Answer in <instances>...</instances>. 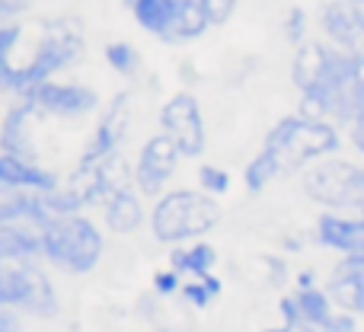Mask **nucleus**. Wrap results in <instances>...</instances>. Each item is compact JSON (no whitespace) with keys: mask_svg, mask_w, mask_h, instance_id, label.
Listing matches in <instances>:
<instances>
[{"mask_svg":"<svg viewBox=\"0 0 364 332\" xmlns=\"http://www.w3.org/2000/svg\"><path fill=\"white\" fill-rule=\"evenodd\" d=\"M342 144V134L336 128V122L329 119H310V115H284L272 125V132L265 134V144L269 151H275L288 169H304L314 166L320 160H329Z\"/></svg>","mask_w":364,"mask_h":332,"instance_id":"nucleus-4","label":"nucleus"},{"mask_svg":"<svg viewBox=\"0 0 364 332\" xmlns=\"http://www.w3.org/2000/svg\"><path fill=\"white\" fill-rule=\"evenodd\" d=\"M265 265H269V269H272V284H284V278H288V269H284V262H282V259L269 256V259H265Z\"/></svg>","mask_w":364,"mask_h":332,"instance_id":"nucleus-35","label":"nucleus"},{"mask_svg":"<svg viewBox=\"0 0 364 332\" xmlns=\"http://www.w3.org/2000/svg\"><path fill=\"white\" fill-rule=\"evenodd\" d=\"M320 29L336 48L364 51V6L352 0H326L320 6Z\"/></svg>","mask_w":364,"mask_h":332,"instance_id":"nucleus-12","label":"nucleus"},{"mask_svg":"<svg viewBox=\"0 0 364 332\" xmlns=\"http://www.w3.org/2000/svg\"><path fill=\"white\" fill-rule=\"evenodd\" d=\"M0 307H13L36 320H55L61 314L55 284L38 265H4L0 269Z\"/></svg>","mask_w":364,"mask_h":332,"instance_id":"nucleus-7","label":"nucleus"},{"mask_svg":"<svg viewBox=\"0 0 364 332\" xmlns=\"http://www.w3.org/2000/svg\"><path fill=\"white\" fill-rule=\"evenodd\" d=\"M323 332H358V316L346 314V310H336L333 320L323 326Z\"/></svg>","mask_w":364,"mask_h":332,"instance_id":"nucleus-31","label":"nucleus"},{"mask_svg":"<svg viewBox=\"0 0 364 332\" xmlns=\"http://www.w3.org/2000/svg\"><path fill=\"white\" fill-rule=\"evenodd\" d=\"M128 122H132V109H128V93H119L106 109H102V119L96 125L93 138L90 144L83 147L80 166H100V164H109V160L119 157L122 144L128 138Z\"/></svg>","mask_w":364,"mask_h":332,"instance_id":"nucleus-11","label":"nucleus"},{"mask_svg":"<svg viewBox=\"0 0 364 332\" xmlns=\"http://www.w3.org/2000/svg\"><path fill=\"white\" fill-rule=\"evenodd\" d=\"M32 119H38V112L29 106L26 100H16L4 115V125H0V147L4 154L23 160H38L36 144H32Z\"/></svg>","mask_w":364,"mask_h":332,"instance_id":"nucleus-17","label":"nucleus"},{"mask_svg":"<svg viewBox=\"0 0 364 332\" xmlns=\"http://www.w3.org/2000/svg\"><path fill=\"white\" fill-rule=\"evenodd\" d=\"M64 182L58 173L38 166V160H23L13 154H0V188L4 192H55Z\"/></svg>","mask_w":364,"mask_h":332,"instance_id":"nucleus-14","label":"nucleus"},{"mask_svg":"<svg viewBox=\"0 0 364 332\" xmlns=\"http://www.w3.org/2000/svg\"><path fill=\"white\" fill-rule=\"evenodd\" d=\"M198 186H201V192H208V195H214V198H220V195L230 192V173H227L224 166L201 164V166H198Z\"/></svg>","mask_w":364,"mask_h":332,"instance_id":"nucleus-27","label":"nucleus"},{"mask_svg":"<svg viewBox=\"0 0 364 332\" xmlns=\"http://www.w3.org/2000/svg\"><path fill=\"white\" fill-rule=\"evenodd\" d=\"M45 243V262L68 275H90L102 262L106 240L102 230L87 218V214H70V218H55L42 230Z\"/></svg>","mask_w":364,"mask_h":332,"instance_id":"nucleus-5","label":"nucleus"},{"mask_svg":"<svg viewBox=\"0 0 364 332\" xmlns=\"http://www.w3.org/2000/svg\"><path fill=\"white\" fill-rule=\"evenodd\" d=\"M19 100H26L45 119H68V122L87 119V115H93L100 109V93L93 87H87V83L48 80L42 87L29 90L26 96H19Z\"/></svg>","mask_w":364,"mask_h":332,"instance_id":"nucleus-10","label":"nucleus"},{"mask_svg":"<svg viewBox=\"0 0 364 332\" xmlns=\"http://www.w3.org/2000/svg\"><path fill=\"white\" fill-rule=\"evenodd\" d=\"M132 16L144 32H151L160 42H166L170 26H173V0H138Z\"/></svg>","mask_w":364,"mask_h":332,"instance_id":"nucleus-22","label":"nucleus"},{"mask_svg":"<svg viewBox=\"0 0 364 332\" xmlns=\"http://www.w3.org/2000/svg\"><path fill=\"white\" fill-rule=\"evenodd\" d=\"M45 259L42 230L29 224H0V262L4 265H36Z\"/></svg>","mask_w":364,"mask_h":332,"instance_id":"nucleus-18","label":"nucleus"},{"mask_svg":"<svg viewBox=\"0 0 364 332\" xmlns=\"http://www.w3.org/2000/svg\"><path fill=\"white\" fill-rule=\"evenodd\" d=\"M0 332H23V314L13 307H0Z\"/></svg>","mask_w":364,"mask_h":332,"instance_id":"nucleus-33","label":"nucleus"},{"mask_svg":"<svg viewBox=\"0 0 364 332\" xmlns=\"http://www.w3.org/2000/svg\"><path fill=\"white\" fill-rule=\"evenodd\" d=\"M336 310H346L352 316H364V262L361 259H339L326 282Z\"/></svg>","mask_w":364,"mask_h":332,"instance_id":"nucleus-15","label":"nucleus"},{"mask_svg":"<svg viewBox=\"0 0 364 332\" xmlns=\"http://www.w3.org/2000/svg\"><path fill=\"white\" fill-rule=\"evenodd\" d=\"M214 265H218V250L205 240H195V243H182V246H173L170 250V269L179 272L182 278L192 275V278H201V275H211Z\"/></svg>","mask_w":364,"mask_h":332,"instance_id":"nucleus-21","label":"nucleus"},{"mask_svg":"<svg viewBox=\"0 0 364 332\" xmlns=\"http://www.w3.org/2000/svg\"><path fill=\"white\" fill-rule=\"evenodd\" d=\"M294 297H297V304H301L307 329L323 332V326H326L336 314V304H333V297H329V291L326 288H304V291H297Z\"/></svg>","mask_w":364,"mask_h":332,"instance_id":"nucleus-24","label":"nucleus"},{"mask_svg":"<svg viewBox=\"0 0 364 332\" xmlns=\"http://www.w3.org/2000/svg\"><path fill=\"white\" fill-rule=\"evenodd\" d=\"M352 4H358V6H364V0H352Z\"/></svg>","mask_w":364,"mask_h":332,"instance_id":"nucleus-40","label":"nucleus"},{"mask_svg":"<svg viewBox=\"0 0 364 332\" xmlns=\"http://www.w3.org/2000/svg\"><path fill=\"white\" fill-rule=\"evenodd\" d=\"M26 4H29V0H26Z\"/></svg>","mask_w":364,"mask_h":332,"instance_id":"nucleus-41","label":"nucleus"},{"mask_svg":"<svg viewBox=\"0 0 364 332\" xmlns=\"http://www.w3.org/2000/svg\"><path fill=\"white\" fill-rule=\"evenodd\" d=\"M301 115L352 125L364 115V51H342L333 45L323 74L301 93Z\"/></svg>","mask_w":364,"mask_h":332,"instance_id":"nucleus-1","label":"nucleus"},{"mask_svg":"<svg viewBox=\"0 0 364 332\" xmlns=\"http://www.w3.org/2000/svg\"><path fill=\"white\" fill-rule=\"evenodd\" d=\"M214 26L208 0H173V26L166 45H188Z\"/></svg>","mask_w":364,"mask_h":332,"instance_id":"nucleus-20","label":"nucleus"},{"mask_svg":"<svg viewBox=\"0 0 364 332\" xmlns=\"http://www.w3.org/2000/svg\"><path fill=\"white\" fill-rule=\"evenodd\" d=\"M179 147L166 138L164 132L160 134H151V138L141 144L138 151V160H134V169H132V182L144 198H160V195L170 192V182L179 169Z\"/></svg>","mask_w":364,"mask_h":332,"instance_id":"nucleus-9","label":"nucleus"},{"mask_svg":"<svg viewBox=\"0 0 364 332\" xmlns=\"http://www.w3.org/2000/svg\"><path fill=\"white\" fill-rule=\"evenodd\" d=\"M220 294H224V282H220L218 275L192 278V282H186V284H182V291H179V297L192 310H208Z\"/></svg>","mask_w":364,"mask_h":332,"instance_id":"nucleus-25","label":"nucleus"},{"mask_svg":"<svg viewBox=\"0 0 364 332\" xmlns=\"http://www.w3.org/2000/svg\"><path fill=\"white\" fill-rule=\"evenodd\" d=\"M282 173H284L282 157H278L275 151H269V147H262V151H259L256 157L246 164L243 182H246V188H250L252 195H259V192H265V188H269Z\"/></svg>","mask_w":364,"mask_h":332,"instance_id":"nucleus-23","label":"nucleus"},{"mask_svg":"<svg viewBox=\"0 0 364 332\" xmlns=\"http://www.w3.org/2000/svg\"><path fill=\"white\" fill-rule=\"evenodd\" d=\"M304 192L326 211H355L364 214V166L348 160H320L304 173Z\"/></svg>","mask_w":364,"mask_h":332,"instance_id":"nucleus-6","label":"nucleus"},{"mask_svg":"<svg viewBox=\"0 0 364 332\" xmlns=\"http://www.w3.org/2000/svg\"><path fill=\"white\" fill-rule=\"evenodd\" d=\"M316 243L346 259H361L364 262V218L323 211L316 218Z\"/></svg>","mask_w":364,"mask_h":332,"instance_id":"nucleus-13","label":"nucleus"},{"mask_svg":"<svg viewBox=\"0 0 364 332\" xmlns=\"http://www.w3.org/2000/svg\"><path fill=\"white\" fill-rule=\"evenodd\" d=\"M122 4H125V10H134V4H138V0H122Z\"/></svg>","mask_w":364,"mask_h":332,"instance_id":"nucleus-38","label":"nucleus"},{"mask_svg":"<svg viewBox=\"0 0 364 332\" xmlns=\"http://www.w3.org/2000/svg\"><path fill=\"white\" fill-rule=\"evenodd\" d=\"M348 141H352V147L364 157V115L348 125Z\"/></svg>","mask_w":364,"mask_h":332,"instance_id":"nucleus-34","label":"nucleus"},{"mask_svg":"<svg viewBox=\"0 0 364 332\" xmlns=\"http://www.w3.org/2000/svg\"><path fill=\"white\" fill-rule=\"evenodd\" d=\"M141 198H144V195L132 186L115 188V192L102 201V220H106V230L119 233V237H125V233H138L141 224L151 220Z\"/></svg>","mask_w":364,"mask_h":332,"instance_id":"nucleus-16","label":"nucleus"},{"mask_svg":"<svg viewBox=\"0 0 364 332\" xmlns=\"http://www.w3.org/2000/svg\"><path fill=\"white\" fill-rule=\"evenodd\" d=\"M106 64L119 77H134L141 70V55L132 42H109L106 45Z\"/></svg>","mask_w":364,"mask_h":332,"instance_id":"nucleus-26","label":"nucleus"},{"mask_svg":"<svg viewBox=\"0 0 364 332\" xmlns=\"http://www.w3.org/2000/svg\"><path fill=\"white\" fill-rule=\"evenodd\" d=\"M147 224H151L154 240L164 246L195 243L220 224V205L214 195L201 188H170L154 201Z\"/></svg>","mask_w":364,"mask_h":332,"instance_id":"nucleus-3","label":"nucleus"},{"mask_svg":"<svg viewBox=\"0 0 364 332\" xmlns=\"http://www.w3.org/2000/svg\"><path fill=\"white\" fill-rule=\"evenodd\" d=\"M154 332H173V329H170V326H164V329H154Z\"/></svg>","mask_w":364,"mask_h":332,"instance_id":"nucleus-39","label":"nucleus"},{"mask_svg":"<svg viewBox=\"0 0 364 332\" xmlns=\"http://www.w3.org/2000/svg\"><path fill=\"white\" fill-rule=\"evenodd\" d=\"M160 132L179 147V154L186 160H195L205 154L208 147V128L201 106L188 90H179L160 109Z\"/></svg>","mask_w":364,"mask_h":332,"instance_id":"nucleus-8","label":"nucleus"},{"mask_svg":"<svg viewBox=\"0 0 364 332\" xmlns=\"http://www.w3.org/2000/svg\"><path fill=\"white\" fill-rule=\"evenodd\" d=\"M284 38L291 45H304L307 42V10L304 6H291L284 13Z\"/></svg>","mask_w":364,"mask_h":332,"instance_id":"nucleus-28","label":"nucleus"},{"mask_svg":"<svg viewBox=\"0 0 364 332\" xmlns=\"http://www.w3.org/2000/svg\"><path fill=\"white\" fill-rule=\"evenodd\" d=\"M240 0H208V10H211V19L214 26H224L227 19L233 16V10H237Z\"/></svg>","mask_w":364,"mask_h":332,"instance_id":"nucleus-32","label":"nucleus"},{"mask_svg":"<svg viewBox=\"0 0 364 332\" xmlns=\"http://www.w3.org/2000/svg\"><path fill=\"white\" fill-rule=\"evenodd\" d=\"M55 220L45 192H4L0 198V224H29V227H45Z\"/></svg>","mask_w":364,"mask_h":332,"instance_id":"nucleus-19","label":"nucleus"},{"mask_svg":"<svg viewBox=\"0 0 364 332\" xmlns=\"http://www.w3.org/2000/svg\"><path fill=\"white\" fill-rule=\"evenodd\" d=\"M182 275L179 272H173V269H166V272H157L154 275V291H157L160 297H173V294H179L182 291Z\"/></svg>","mask_w":364,"mask_h":332,"instance_id":"nucleus-30","label":"nucleus"},{"mask_svg":"<svg viewBox=\"0 0 364 332\" xmlns=\"http://www.w3.org/2000/svg\"><path fill=\"white\" fill-rule=\"evenodd\" d=\"M23 38V29L16 23H4L0 26V64H13V48Z\"/></svg>","mask_w":364,"mask_h":332,"instance_id":"nucleus-29","label":"nucleus"},{"mask_svg":"<svg viewBox=\"0 0 364 332\" xmlns=\"http://www.w3.org/2000/svg\"><path fill=\"white\" fill-rule=\"evenodd\" d=\"M83 51H87V42H83L80 19L61 16L55 23H48V29H45L42 42L36 45V55L29 58V64H23V68L0 64V87L19 100L29 90L55 80V74L68 70L70 64H77L83 58Z\"/></svg>","mask_w":364,"mask_h":332,"instance_id":"nucleus-2","label":"nucleus"},{"mask_svg":"<svg viewBox=\"0 0 364 332\" xmlns=\"http://www.w3.org/2000/svg\"><path fill=\"white\" fill-rule=\"evenodd\" d=\"M304 288H320L316 284V272H310V269L297 272V291H304Z\"/></svg>","mask_w":364,"mask_h":332,"instance_id":"nucleus-36","label":"nucleus"},{"mask_svg":"<svg viewBox=\"0 0 364 332\" xmlns=\"http://www.w3.org/2000/svg\"><path fill=\"white\" fill-rule=\"evenodd\" d=\"M265 332H294V329H288V326H272V329H265Z\"/></svg>","mask_w":364,"mask_h":332,"instance_id":"nucleus-37","label":"nucleus"}]
</instances>
